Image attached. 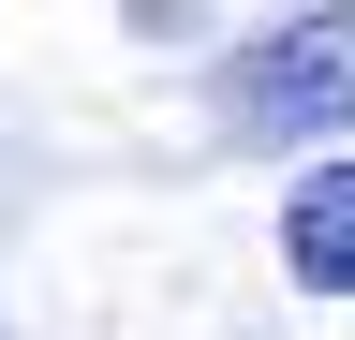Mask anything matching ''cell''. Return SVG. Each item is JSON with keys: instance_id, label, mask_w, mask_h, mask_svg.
<instances>
[{"instance_id": "cell-1", "label": "cell", "mask_w": 355, "mask_h": 340, "mask_svg": "<svg viewBox=\"0 0 355 340\" xmlns=\"http://www.w3.org/2000/svg\"><path fill=\"white\" fill-rule=\"evenodd\" d=\"M222 104H237V118H266V134L355 118V0H340V15H296V30H266V45H237Z\"/></svg>"}, {"instance_id": "cell-2", "label": "cell", "mask_w": 355, "mask_h": 340, "mask_svg": "<svg viewBox=\"0 0 355 340\" xmlns=\"http://www.w3.org/2000/svg\"><path fill=\"white\" fill-rule=\"evenodd\" d=\"M282 267L311 296H355V163H311L296 207H282Z\"/></svg>"}]
</instances>
